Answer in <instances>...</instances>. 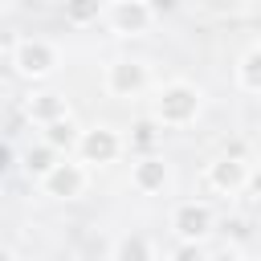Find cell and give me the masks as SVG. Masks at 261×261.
Segmentation results:
<instances>
[{
  "instance_id": "cell-2",
  "label": "cell",
  "mask_w": 261,
  "mask_h": 261,
  "mask_svg": "<svg viewBox=\"0 0 261 261\" xmlns=\"http://www.w3.org/2000/svg\"><path fill=\"white\" fill-rule=\"evenodd\" d=\"M175 228L184 232V237H200V232H208V208H179V216H175Z\"/></svg>"
},
{
  "instance_id": "cell-13",
  "label": "cell",
  "mask_w": 261,
  "mask_h": 261,
  "mask_svg": "<svg viewBox=\"0 0 261 261\" xmlns=\"http://www.w3.org/2000/svg\"><path fill=\"white\" fill-rule=\"evenodd\" d=\"M216 179H220V184H232V179H237V167H220Z\"/></svg>"
},
{
  "instance_id": "cell-14",
  "label": "cell",
  "mask_w": 261,
  "mask_h": 261,
  "mask_svg": "<svg viewBox=\"0 0 261 261\" xmlns=\"http://www.w3.org/2000/svg\"><path fill=\"white\" fill-rule=\"evenodd\" d=\"M179 261H204V253H200V249H184V253H179Z\"/></svg>"
},
{
  "instance_id": "cell-8",
  "label": "cell",
  "mask_w": 261,
  "mask_h": 261,
  "mask_svg": "<svg viewBox=\"0 0 261 261\" xmlns=\"http://www.w3.org/2000/svg\"><path fill=\"white\" fill-rule=\"evenodd\" d=\"M139 184H143V188L163 184V163H155V159H151V163H143V167H139Z\"/></svg>"
},
{
  "instance_id": "cell-10",
  "label": "cell",
  "mask_w": 261,
  "mask_h": 261,
  "mask_svg": "<svg viewBox=\"0 0 261 261\" xmlns=\"http://www.w3.org/2000/svg\"><path fill=\"white\" fill-rule=\"evenodd\" d=\"M61 110V102H57V94H45L37 106H33V114H41V118H49V114H57Z\"/></svg>"
},
{
  "instance_id": "cell-15",
  "label": "cell",
  "mask_w": 261,
  "mask_h": 261,
  "mask_svg": "<svg viewBox=\"0 0 261 261\" xmlns=\"http://www.w3.org/2000/svg\"><path fill=\"white\" fill-rule=\"evenodd\" d=\"M4 163H8V151H4V147H0V167H4Z\"/></svg>"
},
{
  "instance_id": "cell-1",
  "label": "cell",
  "mask_w": 261,
  "mask_h": 261,
  "mask_svg": "<svg viewBox=\"0 0 261 261\" xmlns=\"http://www.w3.org/2000/svg\"><path fill=\"white\" fill-rule=\"evenodd\" d=\"M16 61H20L24 73H45V69L53 65V53H49L41 41H29V45H20V57H16Z\"/></svg>"
},
{
  "instance_id": "cell-11",
  "label": "cell",
  "mask_w": 261,
  "mask_h": 261,
  "mask_svg": "<svg viewBox=\"0 0 261 261\" xmlns=\"http://www.w3.org/2000/svg\"><path fill=\"white\" fill-rule=\"evenodd\" d=\"M69 139H73V126L69 122H53L49 126V143H69Z\"/></svg>"
},
{
  "instance_id": "cell-9",
  "label": "cell",
  "mask_w": 261,
  "mask_h": 261,
  "mask_svg": "<svg viewBox=\"0 0 261 261\" xmlns=\"http://www.w3.org/2000/svg\"><path fill=\"white\" fill-rule=\"evenodd\" d=\"M114 16H118V20H122V24H130V29H135V24H143V20H147V16H151V12H147V8H139V4H135V8H114Z\"/></svg>"
},
{
  "instance_id": "cell-6",
  "label": "cell",
  "mask_w": 261,
  "mask_h": 261,
  "mask_svg": "<svg viewBox=\"0 0 261 261\" xmlns=\"http://www.w3.org/2000/svg\"><path fill=\"white\" fill-rule=\"evenodd\" d=\"M143 82V69L139 65H114V86L126 90V86H139Z\"/></svg>"
},
{
  "instance_id": "cell-4",
  "label": "cell",
  "mask_w": 261,
  "mask_h": 261,
  "mask_svg": "<svg viewBox=\"0 0 261 261\" xmlns=\"http://www.w3.org/2000/svg\"><path fill=\"white\" fill-rule=\"evenodd\" d=\"M49 188H53V192H65V196H73V192L82 188V175H77L73 167H53V171H49Z\"/></svg>"
},
{
  "instance_id": "cell-3",
  "label": "cell",
  "mask_w": 261,
  "mask_h": 261,
  "mask_svg": "<svg viewBox=\"0 0 261 261\" xmlns=\"http://www.w3.org/2000/svg\"><path fill=\"white\" fill-rule=\"evenodd\" d=\"M192 106H196V98H192L188 90H171V94L163 98L159 114H163V118H188V114H192Z\"/></svg>"
},
{
  "instance_id": "cell-12",
  "label": "cell",
  "mask_w": 261,
  "mask_h": 261,
  "mask_svg": "<svg viewBox=\"0 0 261 261\" xmlns=\"http://www.w3.org/2000/svg\"><path fill=\"white\" fill-rule=\"evenodd\" d=\"M49 159H53V155H49V151H37V155H33V151H29V167H37V171H45V175H49V171H53V163H49Z\"/></svg>"
},
{
  "instance_id": "cell-5",
  "label": "cell",
  "mask_w": 261,
  "mask_h": 261,
  "mask_svg": "<svg viewBox=\"0 0 261 261\" xmlns=\"http://www.w3.org/2000/svg\"><path fill=\"white\" fill-rule=\"evenodd\" d=\"M86 155H90V159H110V155H114V135H106V130L90 135V139H86Z\"/></svg>"
},
{
  "instance_id": "cell-7",
  "label": "cell",
  "mask_w": 261,
  "mask_h": 261,
  "mask_svg": "<svg viewBox=\"0 0 261 261\" xmlns=\"http://www.w3.org/2000/svg\"><path fill=\"white\" fill-rule=\"evenodd\" d=\"M118 261H147V245H143L139 237L122 241V245H118Z\"/></svg>"
},
{
  "instance_id": "cell-16",
  "label": "cell",
  "mask_w": 261,
  "mask_h": 261,
  "mask_svg": "<svg viewBox=\"0 0 261 261\" xmlns=\"http://www.w3.org/2000/svg\"><path fill=\"white\" fill-rule=\"evenodd\" d=\"M0 261H8V253H4V249H0Z\"/></svg>"
}]
</instances>
